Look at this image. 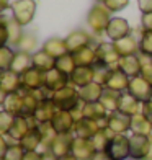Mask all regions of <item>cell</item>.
Returning a JSON list of instances; mask_svg holds the SVG:
<instances>
[{"instance_id": "cell-24", "label": "cell", "mask_w": 152, "mask_h": 160, "mask_svg": "<svg viewBox=\"0 0 152 160\" xmlns=\"http://www.w3.org/2000/svg\"><path fill=\"white\" fill-rule=\"evenodd\" d=\"M57 111V106L54 105L53 98H46V100H41V103L38 106V110L34 113V119L39 122H51L54 113Z\"/></svg>"}, {"instance_id": "cell-37", "label": "cell", "mask_w": 152, "mask_h": 160, "mask_svg": "<svg viewBox=\"0 0 152 160\" xmlns=\"http://www.w3.org/2000/svg\"><path fill=\"white\" fill-rule=\"evenodd\" d=\"M36 46H38V38L31 33H23V36L20 38L17 44L18 51H25V52H30V54L36 49Z\"/></svg>"}, {"instance_id": "cell-12", "label": "cell", "mask_w": 152, "mask_h": 160, "mask_svg": "<svg viewBox=\"0 0 152 160\" xmlns=\"http://www.w3.org/2000/svg\"><path fill=\"white\" fill-rule=\"evenodd\" d=\"M108 152L113 155L114 160H124L131 155L129 150V137L126 134H116L108 147Z\"/></svg>"}, {"instance_id": "cell-23", "label": "cell", "mask_w": 152, "mask_h": 160, "mask_svg": "<svg viewBox=\"0 0 152 160\" xmlns=\"http://www.w3.org/2000/svg\"><path fill=\"white\" fill-rule=\"evenodd\" d=\"M128 87H129V77H128L123 70L114 69V70L111 72L110 78H108L105 88H110V90H113V92L123 93V92H128Z\"/></svg>"}, {"instance_id": "cell-54", "label": "cell", "mask_w": 152, "mask_h": 160, "mask_svg": "<svg viewBox=\"0 0 152 160\" xmlns=\"http://www.w3.org/2000/svg\"><path fill=\"white\" fill-rule=\"evenodd\" d=\"M43 160H57L53 152H43Z\"/></svg>"}, {"instance_id": "cell-14", "label": "cell", "mask_w": 152, "mask_h": 160, "mask_svg": "<svg viewBox=\"0 0 152 160\" xmlns=\"http://www.w3.org/2000/svg\"><path fill=\"white\" fill-rule=\"evenodd\" d=\"M101 129L100 122L95 119H90V118H80L75 121V126H74V136L77 137H84V139H92L98 131Z\"/></svg>"}, {"instance_id": "cell-60", "label": "cell", "mask_w": 152, "mask_h": 160, "mask_svg": "<svg viewBox=\"0 0 152 160\" xmlns=\"http://www.w3.org/2000/svg\"><path fill=\"white\" fill-rule=\"evenodd\" d=\"M0 72H2V70H0Z\"/></svg>"}, {"instance_id": "cell-45", "label": "cell", "mask_w": 152, "mask_h": 160, "mask_svg": "<svg viewBox=\"0 0 152 160\" xmlns=\"http://www.w3.org/2000/svg\"><path fill=\"white\" fill-rule=\"evenodd\" d=\"M103 5L111 13H116V12H121L123 8H126V7L129 5V0H106Z\"/></svg>"}, {"instance_id": "cell-29", "label": "cell", "mask_w": 152, "mask_h": 160, "mask_svg": "<svg viewBox=\"0 0 152 160\" xmlns=\"http://www.w3.org/2000/svg\"><path fill=\"white\" fill-rule=\"evenodd\" d=\"M131 131H133V134L152 136V122L142 113H137L131 116Z\"/></svg>"}, {"instance_id": "cell-47", "label": "cell", "mask_w": 152, "mask_h": 160, "mask_svg": "<svg viewBox=\"0 0 152 160\" xmlns=\"http://www.w3.org/2000/svg\"><path fill=\"white\" fill-rule=\"evenodd\" d=\"M141 26H142L144 31H152V12L150 13H142Z\"/></svg>"}, {"instance_id": "cell-8", "label": "cell", "mask_w": 152, "mask_h": 160, "mask_svg": "<svg viewBox=\"0 0 152 160\" xmlns=\"http://www.w3.org/2000/svg\"><path fill=\"white\" fill-rule=\"evenodd\" d=\"M44 80H46V72L36 69L34 65L21 74V83H23V88H26V90L43 88L44 87Z\"/></svg>"}, {"instance_id": "cell-22", "label": "cell", "mask_w": 152, "mask_h": 160, "mask_svg": "<svg viewBox=\"0 0 152 160\" xmlns=\"http://www.w3.org/2000/svg\"><path fill=\"white\" fill-rule=\"evenodd\" d=\"M118 69L124 72L129 78L141 75V57H139V54L121 57L119 64H118Z\"/></svg>"}, {"instance_id": "cell-51", "label": "cell", "mask_w": 152, "mask_h": 160, "mask_svg": "<svg viewBox=\"0 0 152 160\" xmlns=\"http://www.w3.org/2000/svg\"><path fill=\"white\" fill-rule=\"evenodd\" d=\"M92 160H114V158L108 150H100V152H95V155L92 157Z\"/></svg>"}, {"instance_id": "cell-28", "label": "cell", "mask_w": 152, "mask_h": 160, "mask_svg": "<svg viewBox=\"0 0 152 160\" xmlns=\"http://www.w3.org/2000/svg\"><path fill=\"white\" fill-rule=\"evenodd\" d=\"M105 87L100 85L97 82H92L89 85L79 88V93H80V100H84L85 103H92V101H100L101 95H103Z\"/></svg>"}, {"instance_id": "cell-38", "label": "cell", "mask_w": 152, "mask_h": 160, "mask_svg": "<svg viewBox=\"0 0 152 160\" xmlns=\"http://www.w3.org/2000/svg\"><path fill=\"white\" fill-rule=\"evenodd\" d=\"M7 25H8V44L17 46L18 41H20V38L23 36V31H21V28H23V26L18 25L13 18L7 20Z\"/></svg>"}, {"instance_id": "cell-41", "label": "cell", "mask_w": 152, "mask_h": 160, "mask_svg": "<svg viewBox=\"0 0 152 160\" xmlns=\"http://www.w3.org/2000/svg\"><path fill=\"white\" fill-rule=\"evenodd\" d=\"M139 54L152 57V31H144L139 39Z\"/></svg>"}, {"instance_id": "cell-55", "label": "cell", "mask_w": 152, "mask_h": 160, "mask_svg": "<svg viewBox=\"0 0 152 160\" xmlns=\"http://www.w3.org/2000/svg\"><path fill=\"white\" fill-rule=\"evenodd\" d=\"M7 95H8V93H7L2 87H0V106H3V103H5V98H7Z\"/></svg>"}, {"instance_id": "cell-3", "label": "cell", "mask_w": 152, "mask_h": 160, "mask_svg": "<svg viewBox=\"0 0 152 160\" xmlns=\"http://www.w3.org/2000/svg\"><path fill=\"white\" fill-rule=\"evenodd\" d=\"M53 101L57 106V110H66V111H72L75 108V105L80 101V93H79V88L74 85H67L64 88L57 90L53 93Z\"/></svg>"}, {"instance_id": "cell-33", "label": "cell", "mask_w": 152, "mask_h": 160, "mask_svg": "<svg viewBox=\"0 0 152 160\" xmlns=\"http://www.w3.org/2000/svg\"><path fill=\"white\" fill-rule=\"evenodd\" d=\"M74 54V59L77 65H95L97 64V49L92 48V46H85L82 49L75 51Z\"/></svg>"}, {"instance_id": "cell-15", "label": "cell", "mask_w": 152, "mask_h": 160, "mask_svg": "<svg viewBox=\"0 0 152 160\" xmlns=\"http://www.w3.org/2000/svg\"><path fill=\"white\" fill-rule=\"evenodd\" d=\"M95 78V70H93V65H77V69L70 74V85L77 87V88H82V87L89 85L93 82Z\"/></svg>"}, {"instance_id": "cell-5", "label": "cell", "mask_w": 152, "mask_h": 160, "mask_svg": "<svg viewBox=\"0 0 152 160\" xmlns=\"http://www.w3.org/2000/svg\"><path fill=\"white\" fill-rule=\"evenodd\" d=\"M128 92L131 93L134 98L139 100L141 103L152 100V85H150L142 75H137V77L129 78Z\"/></svg>"}, {"instance_id": "cell-7", "label": "cell", "mask_w": 152, "mask_h": 160, "mask_svg": "<svg viewBox=\"0 0 152 160\" xmlns=\"http://www.w3.org/2000/svg\"><path fill=\"white\" fill-rule=\"evenodd\" d=\"M150 145V136H141V134H133L129 137V150H131L133 158L146 160L147 152Z\"/></svg>"}, {"instance_id": "cell-1", "label": "cell", "mask_w": 152, "mask_h": 160, "mask_svg": "<svg viewBox=\"0 0 152 160\" xmlns=\"http://www.w3.org/2000/svg\"><path fill=\"white\" fill-rule=\"evenodd\" d=\"M111 12L103 3H95L87 13V25L95 34H103L111 21Z\"/></svg>"}, {"instance_id": "cell-50", "label": "cell", "mask_w": 152, "mask_h": 160, "mask_svg": "<svg viewBox=\"0 0 152 160\" xmlns=\"http://www.w3.org/2000/svg\"><path fill=\"white\" fill-rule=\"evenodd\" d=\"M8 147H10V144H8V141H7V137L0 134V160H3Z\"/></svg>"}, {"instance_id": "cell-43", "label": "cell", "mask_w": 152, "mask_h": 160, "mask_svg": "<svg viewBox=\"0 0 152 160\" xmlns=\"http://www.w3.org/2000/svg\"><path fill=\"white\" fill-rule=\"evenodd\" d=\"M141 57V75L152 85V57L139 54Z\"/></svg>"}, {"instance_id": "cell-34", "label": "cell", "mask_w": 152, "mask_h": 160, "mask_svg": "<svg viewBox=\"0 0 152 160\" xmlns=\"http://www.w3.org/2000/svg\"><path fill=\"white\" fill-rule=\"evenodd\" d=\"M33 65L43 72H48L56 67V59L53 56H49L44 49H39L36 52H33Z\"/></svg>"}, {"instance_id": "cell-27", "label": "cell", "mask_w": 152, "mask_h": 160, "mask_svg": "<svg viewBox=\"0 0 152 160\" xmlns=\"http://www.w3.org/2000/svg\"><path fill=\"white\" fill-rule=\"evenodd\" d=\"M43 49H44L49 56H53L54 59H59L61 56L69 52L66 39H62V38H49L44 44H43Z\"/></svg>"}, {"instance_id": "cell-52", "label": "cell", "mask_w": 152, "mask_h": 160, "mask_svg": "<svg viewBox=\"0 0 152 160\" xmlns=\"http://www.w3.org/2000/svg\"><path fill=\"white\" fill-rule=\"evenodd\" d=\"M23 160H43V154L39 150H33V152H26Z\"/></svg>"}, {"instance_id": "cell-25", "label": "cell", "mask_w": 152, "mask_h": 160, "mask_svg": "<svg viewBox=\"0 0 152 160\" xmlns=\"http://www.w3.org/2000/svg\"><path fill=\"white\" fill-rule=\"evenodd\" d=\"M2 108L5 111L12 113L13 116H21V113H23V92L18 90V92L8 93Z\"/></svg>"}, {"instance_id": "cell-18", "label": "cell", "mask_w": 152, "mask_h": 160, "mask_svg": "<svg viewBox=\"0 0 152 160\" xmlns=\"http://www.w3.org/2000/svg\"><path fill=\"white\" fill-rule=\"evenodd\" d=\"M30 129H33V126H31L28 116H15V121H13V124H12V128H10V131H8L7 136H8L12 141L20 142L28 134Z\"/></svg>"}, {"instance_id": "cell-16", "label": "cell", "mask_w": 152, "mask_h": 160, "mask_svg": "<svg viewBox=\"0 0 152 160\" xmlns=\"http://www.w3.org/2000/svg\"><path fill=\"white\" fill-rule=\"evenodd\" d=\"M74 137H75L74 132H69V134H57V136L54 137L53 144H51L49 152H53L56 157H62V155L70 154Z\"/></svg>"}, {"instance_id": "cell-56", "label": "cell", "mask_w": 152, "mask_h": 160, "mask_svg": "<svg viewBox=\"0 0 152 160\" xmlns=\"http://www.w3.org/2000/svg\"><path fill=\"white\" fill-rule=\"evenodd\" d=\"M57 160H79L75 155L72 154H67V155H62V157H57Z\"/></svg>"}, {"instance_id": "cell-36", "label": "cell", "mask_w": 152, "mask_h": 160, "mask_svg": "<svg viewBox=\"0 0 152 160\" xmlns=\"http://www.w3.org/2000/svg\"><path fill=\"white\" fill-rule=\"evenodd\" d=\"M56 69H59L61 72H64V74H67V75L70 77V74L77 69L74 54H72V52H67V54L61 56L59 59H56Z\"/></svg>"}, {"instance_id": "cell-26", "label": "cell", "mask_w": 152, "mask_h": 160, "mask_svg": "<svg viewBox=\"0 0 152 160\" xmlns=\"http://www.w3.org/2000/svg\"><path fill=\"white\" fill-rule=\"evenodd\" d=\"M30 67H33V54L25 52V51H15V57H13L10 70L17 72V74H23Z\"/></svg>"}, {"instance_id": "cell-57", "label": "cell", "mask_w": 152, "mask_h": 160, "mask_svg": "<svg viewBox=\"0 0 152 160\" xmlns=\"http://www.w3.org/2000/svg\"><path fill=\"white\" fill-rule=\"evenodd\" d=\"M146 160H152V136H150V145H149V152H147Z\"/></svg>"}, {"instance_id": "cell-6", "label": "cell", "mask_w": 152, "mask_h": 160, "mask_svg": "<svg viewBox=\"0 0 152 160\" xmlns=\"http://www.w3.org/2000/svg\"><path fill=\"white\" fill-rule=\"evenodd\" d=\"M51 126L54 128L57 134H69L74 132V126H75V118L72 116L70 111L66 110H57L51 119Z\"/></svg>"}, {"instance_id": "cell-40", "label": "cell", "mask_w": 152, "mask_h": 160, "mask_svg": "<svg viewBox=\"0 0 152 160\" xmlns=\"http://www.w3.org/2000/svg\"><path fill=\"white\" fill-rule=\"evenodd\" d=\"M93 70H95V78H93V82H97V83H100V85L105 87L113 70H111L110 67H106V65L98 64V62L93 65Z\"/></svg>"}, {"instance_id": "cell-19", "label": "cell", "mask_w": 152, "mask_h": 160, "mask_svg": "<svg viewBox=\"0 0 152 160\" xmlns=\"http://www.w3.org/2000/svg\"><path fill=\"white\" fill-rule=\"evenodd\" d=\"M64 39H66V44H67L69 52H75V51L82 49L85 46H90V42H92L90 34L87 33V31H84V30L72 31L67 38H64Z\"/></svg>"}, {"instance_id": "cell-21", "label": "cell", "mask_w": 152, "mask_h": 160, "mask_svg": "<svg viewBox=\"0 0 152 160\" xmlns=\"http://www.w3.org/2000/svg\"><path fill=\"white\" fill-rule=\"evenodd\" d=\"M116 51L119 52L121 57L124 56H134V54H139V41H137L134 36L128 34L124 38H121L118 41H111Z\"/></svg>"}, {"instance_id": "cell-2", "label": "cell", "mask_w": 152, "mask_h": 160, "mask_svg": "<svg viewBox=\"0 0 152 160\" xmlns=\"http://www.w3.org/2000/svg\"><path fill=\"white\" fill-rule=\"evenodd\" d=\"M36 0H15L10 7L12 18L21 26L30 25L36 15Z\"/></svg>"}, {"instance_id": "cell-58", "label": "cell", "mask_w": 152, "mask_h": 160, "mask_svg": "<svg viewBox=\"0 0 152 160\" xmlns=\"http://www.w3.org/2000/svg\"><path fill=\"white\" fill-rule=\"evenodd\" d=\"M95 2H97V3H105L106 0H95Z\"/></svg>"}, {"instance_id": "cell-10", "label": "cell", "mask_w": 152, "mask_h": 160, "mask_svg": "<svg viewBox=\"0 0 152 160\" xmlns=\"http://www.w3.org/2000/svg\"><path fill=\"white\" fill-rule=\"evenodd\" d=\"M95 145H93L92 139H84V137H74L72 142V150L70 154L75 155L79 160H92V157L95 155Z\"/></svg>"}, {"instance_id": "cell-53", "label": "cell", "mask_w": 152, "mask_h": 160, "mask_svg": "<svg viewBox=\"0 0 152 160\" xmlns=\"http://www.w3.org/2000/svg\"><path fill=\"white\" fill-rule=\"evenodd\" d=\"M10 7H12L10 0H0V17H2V13H5V10H8Z\"/></svg>"}, {"instance_id": "cell-20", "label": "cell", "mask_w": 152, "mask_h": 160, "mask_svg": "<svg viewBox=\"0 0 152 160\" xmlns=\"http://www.w3.org/2000/svg\"><path fill=\"white\" fill-rule=\"evenodd\" d=\"M0 87L7 92V93H13V92H18L21 90V75L17 74L13 70H2L0 72Z\"/></svg>"}, {"instance_id": "cell-46", "label": "cell", "mask_w": 152, "mask_h": 160, "mask_svg": "<svg viewBox=\"0 0 152 160\" xmlns=\"http://www.w3.org/2000/svg\"><path fill=\"white\" fill-rule=\"evenodd\" d=\"M8 44V25L7 20L0 17V48Z\"/></svg>"}, {"instance_id": "cell-32", "label": "cell", "mask_w": 152, "mask_h": 160, "mask_svg": "<svg viewBox=\"0 0 152 160\" xmlns=\"http://www.w3.org/2000/svg\"><path fill=\"white\" fill-rule=\"evenodd\" d=\"M114 136L116 134H114L110 128H101L98 132L92 137V142H93V145H95V150L97 152L108 150V147H110V144H111Z\"/></svg>"}, {"instance_id": "cell-13", "label": "cell", "mask_w": 152, "mask_h": 160, "mask_svg": "<svg viewBox=\"0 0 152 160\" xmlns=\"http://www.w3.org/2000/svg\"><path fill=\"white\" fill-rule=\"evenodd\" d=\"M106 128H110L114 134H126L128 131H131V116L119 111L110 113L106 118Z\"/></svg>"}, {"instance_id": "cell-48", "label": "cell", "mask_w": 152, "mask_h": 160, "mask_svg": "<svg viewBox=\"0 0 152 160\" xmlns=\"http://www.w3.org/2000/svg\"><path fill=\"white\" fill-rule=\"evenodd\" d=\"M141 113L152 122V100L144 101V103H142V108H141Z\"/></svg>"}, {"instance_id": "cell-31", "label": "cell", "mask_w": 152, "mask_h": 160, "mask_svg": "<svg viewBox=\"0 0 152 160\" xmlns=\"http://www.w3.org/2000/svg\"><path fill=\"white\" fill-rule=\"evenodd\" d=\"M108 113L106 108L100 103V101H92V103H85L84 106V116L85 118H90V119H95L98 122L105 121L108 118Z\"/></svg>"}, {"instance_id": "cell-4", "label": "cell", "mask_w": 152, "mask_h": 160, "mask_svg": "<svg viewBox=\"0 0 152 160\" xmlns=\"http://www.w3.org/2000/svg\"><path fill=\"white\" fill-rule=\"evenodd\" d=\"M95 49H97V62L98 64L106 65V67H110L111 70L118 69L121 56L116 51L113 42H100Z\"/></svg>"}, {"instance_id": "cell-30", "label": "cell", "mask_w": 152, "mask_h": 160, "mask_svg": "<svg viewBox=\"0 0 152 160\" xmlns=\"http://www.w3.org/2000/svg\"><path fill=\"white\" fill-rule=\"evenodd\" d=\"M21 147H23L26 152H33V150H39L41 144H43V136L39 132L38 128H33L28 131V134L18 142Z\"/></svg>"}, {"instance_id": "cell-42", "label": "cell", "mask_w": 152, "mask_h": 160, "mask_svg": "<svg viewBox=\"0 0 152 160\" xmlns=\"http://www.w3.org/2000/svg\"><path fill=\"white\" fill-rule=\"evenodd\" d=\"M13 121H15V116H13L12 113L5 111V110H0V134H2V136L8 134Z\"/></svg>"}, {"instance_id": "cell-35", "label": "cell", "mask_w": 152, "mask_h": 160, "mask_svg": "<svg viewBox=\"0 0 152 160\" xmlns=\"http://www.w3.org/2000/svg\"><path fill=\"white\" fill-rule=\"evenodd\" d=\"M119 95H121V93H118V92H113L110 88H105L103 90V95H101V98H100V103L106 108L108 113H114V111H118Z\"/></svg>"}, {"instance_id": "cell-17", "label": "cell", "mask_w": 152, "mask_h": 160, "mask_svg": "<svg viewBox=\"0 0 152 160\" xmlns=\"http://www.w3.org/2000/svg\"><path fill=\"white\" fill-rule=\"evenodd\" d=\"M141 108L142 103L137 98H134L129 92H123L119 95L118 100V111L123 114H128V116H134L137 113H141Z\"/></svg>"}, {"instance_id": "cell-59", "label": "cell", "mask_w": 152, "mask_h": 160, "mask_svg": "<svg viewBox=\"0 0 152 160\" xmlns=\"http://www.w3.org/2000/svg\"><path fill=\"white\" fill-rule=\"evenodd\" d=\"M124 160H139V158H133V157H128V158H124Z\"/></svg>"}, {"instance_id": "cell-44", "label": "cell", "mask_w": 152, "mask_h": 160, "mask_svg": "<svg viewBox=\"0 0 152 160\" xmlns=\"http://www.w3.org/2000/svg\"><path fill=\"white\" fill-rule=\"evenodd\" d=\"M25 154H26V150L21 147L18 142H15V144H10V147H8V150H7L3 160H23Z\"/></svg>"}, {"instance_id": "cell-39", "label": "cell", "mask_w": 152, "mask_h": 160, "mask_svg": "<svg viewBox=\"0 0 152 160\" xmlns=\"http://www.w3.org/2000/svg\"><path fill=\"white\" fill-rule=\"evenodd\" d=\"M13 57H15V51L8 44L0 48V70H8L12 67Z\"/></svg>"}, {"instance_id": "cell-9", "label": "cell", "mask_w": 152, "mask_h": 160, "mask_svg": "<svg viewBox=\"0 0 152 160\" xmlns=\"http://www.w3.org/2000/svg\"><path fill=\"white\" fill-rule=\"evenodd\" d=\"M105 34L110 38V41H118L121 38H124V36L131 34V26H129L126 18L114 17V18H111V21H110V25H108Z\"/></svg>"}, {"instance_id": "cell-49", "label": "cell", "mask_w": 152, "mask_h": 160, "mask_svg": "<svg viewBox=\"0 0 152 160\" xmlns=\"http://www.w3.org/2000/svg\"><path fill=\"white\" fill-rule=\"evenodd\" d=\"M141 13H150L152 12V0H137Z\"/></svg>"}, {"instance_id": "cell-11", "label": "cell", "mask_w": 152, "mask_h": 160, "mask_svg": "<svg viewBox=\"0 0 152 160\" xmlns=\"http://www.w3.org/2000/svg\"><path fill=\"white\" fill-rule=\"evenodd\" d=\"M70 83V77L67 74L61 72L59 69H51L46 72V80H44V88H48L51 93H54L57 90L64 88Z\"/></svg>"}]
</instances>
